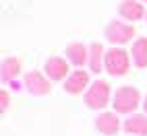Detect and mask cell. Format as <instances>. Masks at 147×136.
I'll return each mask as SVG.
<instances>
[{
	"instance_id": "obj_17",
	"label": "cell",
	"mask_w": 147,
	"mask_h": 136,
	"mask_svg": "<svg viewBox=\"0 0 147 136\" xmlns=\"http://www.w3.org/2000/svg\"><path fill=\"white\" fill-rule=\"evenodd\" d=\"M141 2H147V0H141Z\"/></svg>"
},
{
	"instance_id": "obj_4",
	"label": "cell",
	"mask_w": 147,
	"mask_h": 136,
	"mask_svg": "<svg viewBox=\"0 0 147 136\" xmlns=\"http://www.w3.org/2000/svg\"><path fill=\"white\" fill-rule=\"evenodd\" d=\"M135 33H137L135 25L124 23V21H112L106 27V39L112 45H118V47L124 45V43H129L135 37Z\"/></svg>"
},
{
	"instance_id": "obj_16",
	"label": "cell",
	"mask_w": 147,
	"mask_h": 136,
	"mask_svg": "<svg viewBox=\"0 0 147 136\" xmlns=\"http://www.w3.org/2000/svg\"><path fill=\"white\" fill-rule=\"evenodd\" d=\"M143 109H145V113H147V95H145V99H143Z\"/></svg>"
},
{
	"instance_id": "obj_9",
	"label": "cell",
	"mask_w": 147,
	"mask_h": 136,
	"mask_svg": "<svg viewBox=\"0 0 147 136\" xmlns=\"http://www.w3.org/2000/svg\"><path fill=\"white\" fill-rule=\"evenodd\" d=\"M118 13L124 21H141V19L147 15L145 8L141 4V0H120L118 2Z\"/></svg>"
},
{
	"instance_id": "obj_15",
	"label": "cell",
	"mask_w": 147,
	"mask_h": 136,
	"mask_svg": "<svg viewBox=\"0 0 147 136\" xmlns=\"http://www.w3.org/2000/svg\"><path fill=\"white\" fill-rule=\"evenodd\" d=\"M0 101H2V103H0V105H2V109H6L8 107V101H11V99H8V91L6 89L0 91Z\"/></svg>"
},
{
	"instance_id": "obj_12",
	"label": "cell",
	"mask_w": 147,
	"mask_h": 136,
	"mask_svg": "<svg viewBox=\"0 0 147 136\" xmlns=\"http://www.w3.org/2000/svg\"><path fill=\"white\" fill-rule=\"evenodd\" d=\"M21 74V60L19 58H4L0 64V79L2 83H13L17 76Z\"/></svg>"
},
{
	"instance_id": "obj_5",
	"label": "cell",
	"mask_w": 147,
	"mask_h": 136,
	"mask_svg": "<svg viewBox=\"0 0 147 136\" xmlns=\"http://www.w3.org/2000/svg\"><path fill=\"white\" fill-rule=\"evenodd\" d=\"M52 81L48 79L46 74H42V72H37V70H31V72H27L25 74V81H23V87L31 93L33 97H44V95H48L50 93V89H52V85H50Z\"/></svg>"
},
{
	"instance_id": "obj_14",
	"label": "cell",
	"mask_w": 147,
	"mask_h": 136,
	"mask_svg": "<svg viewBox=\"0 0 147 136\" xmlns=\"http://www.w3.org/2000/svg\"><path fill=\"white\" fill-rule=\"evenodd\" d=\"M131 58H133V64L135 66L147 68V37H139V39L133 41Z\"/></svg>"
},
{
	"instance_id": "obj_13",
	"label": "cell",
	"mask_w": 147,
	"mask_h": 136,
	"mask_svg": "<svg viewBox=\"0 0 147 136\" xmlns=\"http://www.w3.org/2000/svg\"><path fill=\"white\" fill-rule=\"evenodd\" d=\"M89 68L95 74L106 70V50H104V45L97 43V41L89 45Z\"/></svg>"
},
{
	"instance_id": "obj_7",
	"label": "cell",
	"mask_w": 147,
	"mask_h": 136,
	"mask_svg": "<svg viewBox=\"0 0 147 136\" xmlns=\"http://www.w3.org/2000/svg\"><path fill=\"white\" fill-rule=\"evenodd\" d=\"M87 89H89V74H87V70L77 68V70H73L66 76V81H64V91L66 93L79 95V93H83Z\"/></svg>"
},
{
	"instance_id": "obj_11",
	"label": "cell",
	"mask_w": 147,
	"mask_h": 136,
	"mask_svg": "<svg viewBox=\"0 0 147 136\" xmlns=\"http://www.w3.org/2000/svg\"><path fill=\"white\" fill-rule=\"evenodd\" d=\"M66 60L71 62L73 66H77V68H81L83 64H89V47L87 45H83V43H71L66 47Z\"/></svg>"
},
{
	"instance_id": "obj_18",
	"label": "cell",
	"mask_w": 147,
	"mask_h": 136,
	"mask_svg": "<svg viewBox=\"0 0 147 136\" xmlns=\"http://www.w3.org/2000/svg\"><path fill=\"white\" fill-rule=\"evenodd\" d=\"M145 21H147V15H145Z\"/></svg>"
},
{
	"instance_id": "obj_2",
	"label": "cell",
	"mask_w": 147,
	"mask_h": 136,
	"mask_svg": "<svg viewBox=\"0 0 147 136\" xmlns=\"http://www.w3.org/2000/svg\"><path fill=\"white\" fill-rule=\"evenodd\" d=\"M131 68V52L122 47H112L106 52V72L110 76H124Z\"/></svg>"
},
{
	"instance_id": "obj_1",
	"label": "cell",
	"mask_w": 147,
	"mask_h": 136,
	"mask_svg": "<svg viewBox=\"0 0 147 136\" xmlns=\"http://www.w3.org/2000/svg\"><path fill=\"white\" fill-rule=\"evenodd\" d=\"M112 105H114V111L116 113H135V109L139 107L141 103V93L137 87L133 85H124L120 89H116L114 97H112Z\"/></svg>"
},
{
	"instance_id": "obj_6",
	"label": "cell",
	"mask_w": 147,
	"mask_h": 136,
	"mask_svg": "<svg viewBox=\"0 0 147 136\" xmlns=\"http://www.w3.org/2000/svg\"><path fill=\"white\" fill-rule=\"evenodd\" d=\"M68 60H64V58L60 56H52V58H48L46 64H44V72L46 76L50 81H66V76L71 74L73 70L68 68Z\"/></svg>"
},
{
	"instance_id": "obj_10",
	"label": "cell",
	"mask_w": 147,
	"mask_h": 136,
	"mask_svg": "<svg viewBox=\"0 0 147 136\" xmlns=\"http://www.w3.org/2000/svg\"><path fill=\"white\" fill-rule=\"evenodd\" d=\"M124 132L133 136H147V113H131L124 120Z\"/></svg>"
},
{
	"instance_id": "obj_8",
	"label": "cell",
	"mask_w": 147,
	"mask_h": 136,
	"mask_svg": "<svg viewBox=\"0 0 147 136\" xmlns=\"http://www.w3.org/2000/svg\"><path fill=\"white\" fill-rule=\"evenodd\" d=\"M95 128L100 130L106 136H112V134H118L120 130V118L116 111H102L100 115L95 118Z\"/></svg>"
},
{
	"instance_id": "obj_3",
	"label": "cell",
	"mask_w": 147,
	"mask_h": 136,
	"mask_svg": "<svg viewBox=\"0 0 147 136\" xmlns=\"http://www.w3.org/2000/svg\"><path fill=\"white\" fill-rule=\"evenodd\" d=\"M112 89L106 81H95L89 85V89L85 91V103L89 109H104L110 103Z\"/></svg>"
}]
</instances>
